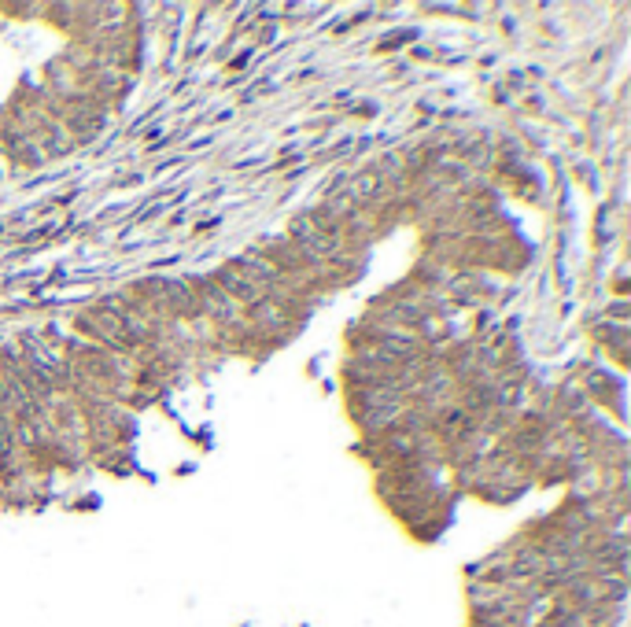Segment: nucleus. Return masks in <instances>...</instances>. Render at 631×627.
Instances as JSON below:
<instances>
[{
	"label": "nucleus",
	"mask_w": 631,
	"mask_h": 627,
	"mask_svg": "<svg viewBox=\"0 0 631 627\" xmlns=\"http://www.w3.org/2000/svg\"><path fill=\"white\" fill-rule=\"evenodd\" d=\"M207 281H214L218 288H222L233 303H240L244 310H251V307H259L262 299H266V288L255 277H248V270H244L237 258H229V263H222Z\"/></svg>",
	"instance_id": "1"
}]
</instances>
